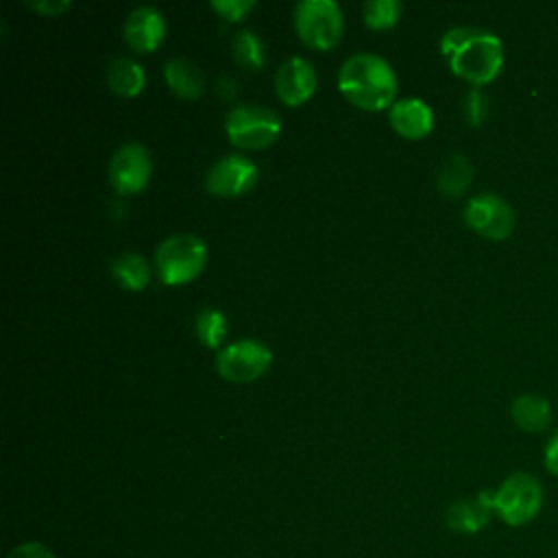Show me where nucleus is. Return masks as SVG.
<instances>
[{
  "label": "nucleus",
  "instance_id": "23",
  "mask_svg": "<svg viewBox=\"0 0 558 558\" xmlns=\"http://www.w3.org/2000/svg\"><path fill=\"white\" fill-rule=\"evenodd\" d=\"M209 4L222 20L240 22L255 7V0H211Z\"/></svg>",
  "mask_w": 558,
  "mask_h": 558
},
{
  "label": "nucleus",
  "instance_id": "1",
  "mask_svg": "<svg viewBox=\"0 0 558 558\" xmlns=\"http://www.w3.org/2000/svg\"><path fill=\"white\" fill-rule=\"evenodd\" d=\"M440 52L447 57L451 72L475 87L490 83L504 65L501 39L477 26H453L445 31Z\"/></svg>",
  "mask_w": 558,
  "mask_h": 558
},
{
  "label": "nucleus",
  "instance_id": "19",
  "mask_svg": "<svg viewBox=\"0 0 558 558\" xmlns=\"http://www.w3.org/2000/svg\"><path fill=\"white\" fill-rule=\"evenodd\" d=\"M473 181V166L464 155H449L436 170V185L445 196H460Z\"/></svg>",
  "mask_w": 558,
  "mask_h": 558
},
{
  "label": "nucleus",
  "instance_id": "18",
  "mask_svg": "<svg viewBox=\"0 0 558 558\" xmlns=\"http://www.w3.org/2000/svg\"><path fill=\"white\" fill-rule=\"evenodd\" d=\"M109 270H111V277L116 279V283L122 286L124 290H142L150 279L148 262L144 259V255L133 253V251L116 255L109 262Z\"/></svg>",
  "mask_w": 558,
  "mask_h": 558
},
{
  "label": "nucleus",
  "instance_id": "14",
  "mask_svg": "<svg viewBox=\"0 0 558 558\" xmlns=\"http://www.w3.org/2000/svg\"><path fill=\"white\" fill-rule=\"evenodd\" d=\"M490 495L488 490H482L477 497L449 504L445 510V525L458 534H477L490 523Z\"/></svg>",
  "mask_w": 558,
  "mask_h": 558
},
{
  "label": "nucleus",
  "instance_id": "20",
  "mask_svg": "<svg viewBox=\"0 0 558 558\" xmlns=\"http://www.w3.org/2000/svg\"><path fill=\"white\" fill-rule=\"evenodd\" d=\"M231 52H233V59L238 61V65H242L246 70H259L266 61V46H264L262 37L251 28H242L233 35Z\"/></svg>",
  "mask_w": 558,
  "mask_h": 558
},
{
  "label": "nucleus",
  "instance_id": "21",
  "mask_svg": "<svg viewBox=\"0 0 558 558\" xmlns=\"http://www.w3.org/2000/svg\"><path fill=\"white\" fill-rule=\"evenodd\" d=\"M194 327L198 340L209 349H218L227 336V318L216 307H203L194 318Z\"/></svg>",
  "mask_w": 558,
  "mask_h": 558
},
{
  "label": "nucleus",
  "instance_id": "12",
  "mask_svg": "<svg viewBox=\"0 0 558 558\" xmlns=\"http://www.w3.org/2000/svg\"><path fill=\"white\" fill-rule=\"evenodd\" d=\"M166 35V20L153 4H140L129 11L122 24L124 41L137 52L155 50Z\"/></svg>",
  "mask_w": 558,
  "mask_h": 558
},
{
  "label": "nucleus",
  "instance_id": "5",
  "mask_svg": "<svg viewBox=\"0 0 558 558\" xmlns=\"http://www.w3.org/2000/svg\"><path fill=\"white\" fill-rule=\"evenodd\" d=\"M225 131L233 146L257 150L277 140L281 133V118L262 105H235L225 116Z\"/></svg>",
  "mask_w": 558,
  "mask_h": 558
},
{
  "label": "nucleus",
  "instance_id": "2",
  "mask_svg": "<svg viewBox=\"0 0 558 558\" xmlns=\"http://www.w3.org/2000/svg\"><path fill=\"white\" fill-rule=\"evenodd\" d=\"M338 87L349 102L366 111L390 107L397 96L392 65L375 52H355L338 70Z\"/></svg>",
  "mask_w": 558,
  "mask_h": 558
},
{
  "label": "nucleus",
  "instance_id": "24",
  "mask_svg": "<svg viewBox=\"0 0 558 558\" xmlns=\"http://www.w3.org/2000/svg\"><path fill=\"white\" fill-rule=\"evenodd\" d=\"M486 113H488V98L477 87H473L464 98V118L469 124L480 126Z\"/></svg>",
  "mask_w": 558,
  "mask_h": 558
},
{
  "label": "nucleus",
  "instance_id": "25",
  "mask_svg": "<svg viewBox=\"0 0 558 558\" xmlns=\"http://www.w3.org/2000/svg\"><path fill=\"white\" fill-rule=\"evenodd\" d=\"M7 558H57V556H54L52 549L46 547L44 543H39V541H26V543L15 545V547L7 554Z\"/></svg>",
  "mask_w": 558,
  "mask_h": 558
},
{
  "label": "nucleus",
  "instance_id": "4",
  "mask_svg": "<svg viewBox=\"0 0 558 558\" xmlns=\"http://www.w3.org/2000/svg\"><path fill=\"white\" fill-rule=\"evenodd\" d=\"M207 262V244L194 233H172L155 251L157 275L168 286L192 281Z\"/></svg>",
  "mask_w": 558,
  "mask_h": 558
},
{
  "label": "nucleus",
  "instance_id": "26",
  "mask_svg": "<svg viewBox=\"0 0 558 558\" xmlns=\"http://www.w3.org/2000/svg\"><path fill=\"white\" fill-rule=\"evenodd\" d=\"M26 4L41 15H59L70 9V0H26Z\"/></svg>",
  "mask_w": 558,
  "mask_h": 558
},
{
  "label": "nucleus",
  "instance_id": "22",
  "mask_svg": "<svg viewBox=\"0 0 558 558\" xmlns=\"http://www.w3.org/2000/svg\"><path fill=\"white\" fill-rule=\"evenodd\" d=\"M401 2L399 0H368L362 4V20L366 26L381 31L397 24L401 17Z\"/></svg>",
  "mask_w": 558,
  "mask_h": 558
},
{
  "label": "nucleus",
  "instance_id": "16",
  "mask_svg": "<svg viewBox=\"0 0 558 558\" xmlns=\"http://www.w3.org/2000/svg\"><path fill=\"white\" fill-rule=\"evenodd\" d=\"M510 414L517 427L523 432H543L551 423V405L543 395L536 392H525L512 399Z\"/></svg>",
  "mask_w": 558,
  "mask_h": 558
},
{
  "label": "nucleus",
  "instance_id": "9",
  "mask_svg": "<svg viewBox=\"0 0 558 558\" xmlns=\"http://www.w3.org/2000/svg\"><path fill=\"white\" fill-rule=\"evenodd\" d=\"M150 170H153L150 155L137 142H126V144L118 146L107 166L109 183L120 194L140 192L148 183Z\"/></svg>",
  "mask_w": 558,
  "mask_h": 558
},
{
  "label": "nucleus",
  "instance_id": "17",
  "mask_svg": "<svg viewBox=\"0 0 558 558\" xmlns=\"http://www.w3.org/2000/svg\"><path fill=\"white\" fill-rule=\"evenodd\" d=\"M105 78H107V85L120 96H135L144 89V83H146V74L140 61L126 54L113 57L107 63Z\"/></svg>",
  "mask_w": 558,
  "mask_h": 558
},
{
  "label": "nucleus",
  "instance_id": "13",
  "mask_svg": "<svg viewBox=\"0 0 558 558\" xmlns=\"http://www.w3.org/2000/svg\"><path fill=\"white\" fill-rule=\"evenodd\" d=\"M388 120L399 135H403L408 140H418L432 131L434 111L423 98L405 96L390 105Z\"/></svg>",
  "mask_w": 558,
  "mask_h": 558
},
{
  "label": "nucleus",
  "instance_id": "6",
  "mask_svg": "<svg viewBox=\"0 0 558 558\" xmlns=\"http://www.w3.org/2000/svg\"><path fill=\"white\" fill-rule=\"evenodd\" d=\"M299 37L316 50H327L342 35V11L336 0H301L294 7Z\"/></svg>",
  "mask_w": 558,
  "mask_h": 558
},
{
  "label": "nucleus",
  "instance_id": "7",
  "mask_svg": "<svg viewBox=\"0 0 558 558\" xmlns=\"http://www.w3.org/2000/svg\"><path fill=\"white\" fill-rule=\"evenodd\" d=\"M272 362L270 349L255 338H242L229 342L216 353V371L220 377L233 384H248L262 377Z\"/></svg>",
  "mask_w": 558,
  "mask_h": 558
},
{
  "label": "nucleus",
  "instance_id": "3",
  "mask_svg": "<svg viewBox=\"0 0 558 558\" xmlns=\"http://www.w3.org/2000/svg\"><path fill=\"white\" fill-rule=\"evenodd\" d=\"M493 514H497L508 527H523L532 523L545 501L543 484L527 471H514L495 490H488Z\"/></svg>",
  "mask_w": 558,
  "mask_h": 558
},
{
  "label": "nucleus",
  "instance_id": "11",
  "mask_svg": "<svg viewBox=\"0 0 558 558\" xmlns=\"http://www.w3.org/2000/svg\"><path fill=\"white\" fill-rule=\"evenodd\" d=\"M316 70L303 57H288L275 72V92L281 102L296 107L316 92Z\"/></svg>",
  "mask_w": 558,
  "mask_h": 558
},
{
  "label": "nucleus",
  "instance_id": "15",
  "mask_svg": "<svg viewBox=\"0 0 558 558\" xmlns=\"http://www.w3.org/2000/svg\"><path fill=\"white\" fill-rule=\"evenodd\" d=\"M163 78L168 87L181 98H198L205 89V76L196 63L183 57H172L163 65Z\"/></svg>",
  "mask_w": 558,
  "mask_h": 558
},
{
  "label": "nucleus",
  "instance_id": "8",
  "mask_svg": "<svg viewBox=\"0 0 558 558\" xmlns=\"http://www.w3.org/2000/svg\"><path fill=\"white\" fill-rule=\"evenodd\" d=\"M462 218L466 227L488 240H506L517 225L512 205L495 192H480L471 196L464 205Z\"/></svg>",
  "mask_w": 558,
  "mask_h": 558
},
{
  "label": "nucleus",
  "instance_id": "10",
  "mask_svg": "<svg viewBox=\"0 0 558 558\" xmlns=\"http://www.w3.org/2000/svg\"><path fill=\"white\" fill-rule=\"evenodd\" d=\"M257 181V166L242 155H225L205 174V187L214 196H240Z\"/></svg>",
  "mask_w": 558,
  "mask_h": 558
},
{
  "label": "nucleus",
  "instance_id": "27",
  "mask_svg": "<svg viewBox=\"0 0 558 558\" xmlns=\"http://www.w3.org/2000/svg\"><path fill=\"white\" fill-rule=\"evenodd\" d=\"M543 464H545V469H547L554 477H558V432H556V434L547 440V445H545Z\"/></svg>",
  "mask_w": 558,
  "mask_h": 558
}]
</instances>
